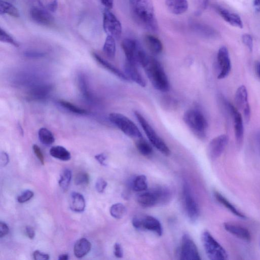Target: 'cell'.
I'll return each instance as SVG.
<instances>
[{"mask_svg": "<svg viewBox=\"0 0 260 260\" xmlns=\"http://www.w3.org/2000/svg\"><path fill=\"white\" fill-rule=\"evenodd\" d=\"M9 158L8 154L5 152H2L1 153V157H0V161H1V165L2 167H5L9 163Z\"/></svg>", "mask_w": 260, "mask_h": 260, "instance_id": "cell-51", "label": "cell"}, {"mask_svg": "<svg viewBox=\"0 0 260 260\" xmlns=\"http://www.w3.org/2000/svg\"><path fill=\"white\" fill-rule=\"evenodd\" d=\"M134 113L151 144L163 154L169 155L171 153L169 148L149 124L146 118L138 111H135Z\"/></svg>", "mask_w": 260, "mask_h": 260, "instance_id": "cell-6", "label": "cell"}, {"mask_svg": "<svg viewBox=\"0 0 260 260\" xmlns=\"http://www.w3.org/2000/svg\"><path fill=\"white\" fill-rule=\"evenodd\" d=\"M52 90V86L48 84L39 85L33 88L29 93V97L35 100H41L46 98Z\"/></svg>", "mask_w": 260, "mask_h": 260, "instance_id": "cell-23", "label": "cell"}, {"mask_svg": "<svg viewBox=\"0 0 260 260\" xmlns=\"http://www.w3.org/2000/svg\"><path fill=\"white\" fill-rule=\"evenodd\" d=\"M132 186L136 192L145 191L148 187L147 177L144 175L136 177L133 181Z\"/></svg>", "mask_w": 260, "mask_h": 260, "instance_id": "cell-33", "label": "cell"}, {"mask_svg": "<svg viewBox=\"0 0 260 260\" xmlns=\"http://www.w3.org/2000/svg\"><path fill=\"white\" fill-rule=\"evenodd\" d=\"M33 258L36 260H47L49 259V256L39 251H36L33 253Z\"/></svg>", "mask_w": 260, "mask_h": 260, "instance_id": "cell-47", "label": "cell"}, {"mask_svg": "<svg viewBox=\"0 0 260 260\" xmlns=\"http://www.w3.org/2000/svg\"><path fill=\"white\" fill-rule=\"evenodd\" d=\"M184 120L189 130L200 140H204L206 137L208 123L200 110H188L184 115Z\"/></svg>", "mask_w": 260, "mask_h": 260, "instance_id": "cell-4", "label": "cell"}, {"mask_svg": "<svg viewBox=\"0 0 260 260\" xmlns=\"http://www.w3.org/2000/svg\"><path fill=\"white\" fill-rule=\"evenodd\" d=\"M32 21L38 24L43 26H49L54 23L53 16L44 8L41 3L33 6L30 12Z\"/></svg>", "mask_w": 260, "mask_h": 260, "instance_id": "cell-16", "label": "cell"}, {"mask_svg": "<svg viewBox=\"0 0 260 260\" xmlns=\"http://www.w3.org/2000/svg\"><path fill=\"white\" fill-rule=\"evenodd\" d=\"M91 242L86 238H81L76 241L74 247V253L76 257L81 258L87 255L91 250Z\"/></svg>", "mask_w": 260, "mask_h": 260, "instance_id": "cell-24", "label": "cell"}, {"mask_svg": "<svg viewBox=\"0 0 260 260\" xmlns=\"http://www.w3.org/2000/svg\"><path fill=\"white\" fill-rule=\"evenodd\" d=\"M72 172L68 169H65L62 173L59 180V185L64 190H66L71 183Z\"/></svg>", "mask_w": 260, "mask_h": 260, "instance_id": "cell-36", "label": "cell"}, {"mask_svg": "<svg viewBox=\"0 0 260 260\" xmlns=\"http://www.w3.org/2000/svg\"><path fill=\"white\" fill-rule=\"evenodd\" d=\"M242 41L250 51H253V40L250 35L248 34H244L242 37Z\"/></svg>", "mask_w": 260, "mask_h": 260, "instance_id": "cell-41", "label": "cell"}, {"mask_svg": "<svg viewBox=\"0 0 260 260\" xmlns=\"http://www.w3.org/2000/svg\"><path fill=\"white\" fill-rule=\"evenodd\" d=\"M59 104L63 108L74 113L80 115L87 114V111H86L85 110L80 109L73 105V103L67 101L60 100L59 101Z\"/></svg>", "mask_w": 260, "mask_h": 260, "instance_id": "cell-37", "label": "cell"}, {"mask_svg": "<svg viewBox=\"0 0 260 260\" xmlns=\"http://www.w3.org/2000/svg\"><path fill=\"white\" fill-rule=\"evenodd\" d=\"M0 41L2 42L10 44L16 47H19V43L2 28L0 29Z\"/></svg>", "mask_w": 260, "mask_h": 260, "instance_id": "cell-38", "label": "cell"}, {"mask_svg": "<svg viewBox=\"0 0 260 260\" xmlns=\"http://www.w3.org/2000/svg\"><path fill=\"white\" fill-rule=\"evenodd\" d=\"M223 227L225 230L235 237L247 242L251 241L252 236L250 231L240 225L226 223H224Z\"/></svg>", "mask_w": 260, "mask_h": 260, "instance_id": "cell-18", "label": "cell"}, {"mask_svg": "<svg viewBox=\"0 0 260 260\" xmlns=\"http://www.w3.org/2000/svg\"><path fill=\"white\" fill-rule=\"evenodd\" d=\"M258 141L259 147V149L260 150V133L259 134L258 136Z\"/></svg>", "mask_w": 260, "mask_h": 260, "instance_id": "cell-57", "label": "cell"}, {"mask_svg": "<svg viewBox=\"0 0 260 260\" xmlns=\"http://www.w3.org/2000/svg\"><path fill=\"white\" fill-rule=\"evenodd\" d=\"M100 1L107 9H110L113 8V0H100Z\"/></svg>", "mask_w": 260, "mask_h": 260, "instance_id": "cell-53", "label": "cell"}, {"mask_svg": "<svg viewBox=\"0 0 260 260\" xmlns=\"http://www.w3.org/2000/svg\"><path fill=\"white\" fill-rule=\"evenodd\" d=\"M217 62L219 69L218 78H226L231 71V62L228 50L226 46L221 47L218 53Z\"/></svg>", "mask_w": 260, "mask_h": 260, "instance_id": "cell-14", "label": "cell"}, {"mask_svg": "<svg viewBox=\"0 0 260 260\" xmlns=\"http://www.w3.org/2000/svg\"><path fill=\"white\" fill-rule=\"evenodd\" d=\"M93 57L95 60L104 68L107 69L110 72L119 78L124 81H129V79L126 76V75L121 72L119 69L116 68L112 64H111L108 61L104 59L98 54L94 53L93 54Z\"/></svg>", "mask_w": 260, "mask_h": 260, "instance_id": "cell-22", "label": "cell"}, {"mask_svg": "<svg viewBox=\"0 0 260 260\" xmlns=\"http://www.w3.org/2000/svg\"><path fill=\"white\" fill-rule=\"evenodd\" d=\"M138 63L144 70L154 88L161 92L169 90L170 84L164 69L160 63L148 55L142 48L139 51Z\"/></svg>", "mask_w": 260, "mask_h": 260, "instance_id": "cell-1", "label": "cell"}, {"mask_svg": "<svg viewBox=\"0 0 260 260\" xmlns=\"http://www.w3.org/2000/svg\"><path fill=\"white\" fill-rule=\"evenodd\" d=\"M108 186V183L104 179H99L96 183V188L97 192L100 193H102L105 192L106 188Z\"/></svg>", "mask_w": 260, "mask_h": 260, "instance_id": "cell-42", "label": "cell"}, {"mask_svg": "<svg viewBox=\"0 0 260 260\" xmlns=\"http://www.w3.org/2000/svg\"><path fill=\"white\" fill-rule=\"evenodd\" d=\"M180 259L183 260H200L201 259L195 242L185 234L182 237Z\"/></svg>", "mask_w": 260, "mask_h": 260, "instance_id": "cell-13", "label": "cell"}, {"mask_svg": "<svg viewBox=\"0 0 260 260\" xmlns=\"http://www.w3.org/2000/svg\"><path fill=\"white\" fill-rule=\"evenodd\" d=\"M255 69L256 74L259 78L260 79V62H257L256 63Z\"/></svg>", "mask_w": 260, "mask_h": 260, "instance_id": "cell-55", "label": "cell"}, {"mask_svg": "<svg viewBox=\"0 0 260 260\" xmlns=\"http://www.w3.org/2000/svg\"><path fill=\"white\" fill-rule=\"evenodd\" d=\"M235 102L237 109L241 111L247 123L251 117V110L249 102L248 92L246 86L242 85L237 89L235 95Z\"/></svg>", "mask_w": 260, "mask_h": 260, "instance_id": "cell-12", "label": "cell"}, {"mask_svg": "<svg viewBox=\"0 0 260 260\" xmlns=\"http://www.w3.org/2000/svg\"><path fill=\"white\" fill-rule=\"evenodd\" d=\"M78 83L79 90L83 96L86 99H92V96L89 90L88 81L84 74H78Z\"/></svg>", "mask_w": 260, "mask_h": 260, "instance_id": "cell-30", "label": "cell"}, {"mask_svg": "<svg viewBox=\"0 0 260 260\" xmlns=\"http://www.w3.org/2000/svg\"><path fill=\"white\" fill-rule=\"evenodd\" d=\"M183 194L184 207L187 217L190 222L195 223L199 217V207L187 183H185L184 184Z\"/></svg>", "mask_w": 260, "mask_h": 260, "instance_id": "cell-8", "label": "cell"}, {"mask_svg": "<svg viewBox=\"0 0 260 260\" xmlns=\"http://www.w3.org/2000/svg\"><path fill=\"white\" fill-rule=\"evenodd\" d=\"M0 14H7L14 17H19L20 16L18 9L12 4L3 0L0 1Z\"/></svg>", "mask_w": 260, "mask_h": 260, "instance_id": "cell-31", "label": "cell"}, {"mask_svg": "<svg viewBox=\"0 0 260 260\" xmlns=\"http://www.w3.org/2000/svg\"><path fill=\"white\" fill-rule=\"evenodd\" d=\"M133 227L138 230H147L162 235L163 228L160 221L151 216L135 217L132 220Z\"/></svg>", "mask_w": 260, "mask_h": 260, "instance_id": "cell-9", "label": "cell"}, {"mask_svg": "<svg viewBox=\"0 0 260 260\" xmlns=\"http://www.w3.org/2000/svg\"><path fill=\"white\" fill-rule=\"evenodd\" d=\"M96 160L102 165L106 166V160H107V156L105 153H101L95 156Z\"/></svg>", "mask_w": 260, "mask_h": 260, "instance_id": "cell-50", "label": "cell"}, {"mask_svg": "<svg viewBox=\"0 0 260 260\" xmlns=\"http://www.w3.org/2000/svg\"><path fill=\"white\" fill-rule=\"evenodd\" d=\"M122 46L126 61L138 65V53L141 48L138 43L134 40L127 38L123 40Z\"/></svg>", "mask_w": 260, "mask_h": 260, "instance_id": "cell-17", "label": "cell"}, {"mask_svg": "<svg viewBox=\"0 0 260 260\" xmlns=\"http://www.w3.org/2000/svg\"><path fill=\"white\" fill-rule=\"evenodd\" d=\"M202 241L206 255L210 260H224L228 259L226 251L209 231L203 232Z\"/></svg>", "mask_w": 260, "mask_h": 260, "instance_id": "cell-5", "label": "cell"}, {"mask_svg": "<svg viewBox=\"0 0 260 260\" xmlns=\"http://www.w3.org/2000/svg\"><path fill=\"white\" fill-rule=\"evenodd\" d=\"M254 6L255 10L260 13V0H254Z\"/></svg>", "mask_w": 260, "mask_h": 260, "instance_id": "cell-54", "label": "cell"}, {"mask_svg": "<svg viewBox=\"0 0 260 260\" xmlns=\"http://www.w3.org/2000/svg\"><path fill=\"white\" fill-rule=\"evenodd\" d=\"M110 213L112 217L116 219L123 218L127 213L126 207L122 203H116L111 207Z\"/></svg>", "mask_w": 260, "mask_h": 260, "instance_id": "cell-34", "label": "cell"}, {"mask_svg": "<svg viewBox=\"0 0 260 260\" xmlns=\"http://www.w3.org/2000/svg\"><path fill=\"white\" fill-rule=\"evenodd\" d=\"M171 198L170 190L165 187H157L152 189L145 190L138 195L137 201L144 207H151L157 205H164Z\"/></svg>", "mask_w": 260, "mask_h": 260, "instance_id": "cell-3", "label": "cell"}, {"mask_svg": "<svg viewBox=\"0 0 260 260\" xmlns=\"http://www.w3.org/2000/svg\"><path fill=\"white\" fill-rule=\"evenodd\" d=\"M104 53L111 60L114 59L116 53V44L115 39L111 36H108L103 46Z\"/></svg>", "mask_w": 260, "mask_h": 260, "instance_id": "cell-29", "label": "cell"}, {"mask_svg": "<svg viewBox=\"0 0 260 260\" xmlns=\"http://www.w3.org/2000/svg\"><path fill=\"white\" fill-rule=\"evenodd\" d=\"M209 2L210 0H198V9L196 12V15H200L207 8Z\"/></svg>", "mask_w": 260, "mask_h": 260, "instance_id": "cell-43", "label": "cell"}, {"mask_svg": "<svg viewBox=\"0 0 260 260\" xmlns=\"http://www.w3.org/2000/svg\"><path fill=\"white\" fill-rule=\"evenodd\" d=\"M137 65V64H136L126 61L124 65L125 74L129 80H132L139 85L142 86V87H145L146 82L140 72H139Z\"/></svg>", "mask_w": 260, "mask_h": 260, "instance_id": "cell-19", "label": "cell"}, {"mask_svg": "<svg viewBox=\"0 0 260 260\" xmlns=\"http://www.w3.org/2000/svg\"><path fill=\"white\" fill-rule=\"evenodd\" d=\"M49 152L52 157L64 161L70 160L72 158L71 152L61 146L52 147Z\"/></svg>", "mask_w": 260, "mask_h": 260, "instance_id": "cell-28", "label": "cell"}, {"mask_svg": "<svg viewBox=\"0 0 260 260\" xmlns=\"http://www.w3.org/2000/svg\"><path fill=\"white\" fill-rule=\"evenodd\" d=\"M214 195L216 200L223 206L226 207V209H227L234 215L242 219L246 218V217L245 215L238 211L236 208L229 202L228 200H227L220 193L215 192Z\"/></svg>", "mask_w": 260, "mask_h": 260, "instance_id": "cell-27", "label": "cell"}, {"mask_svg": "<svg viewBox=\"0 0 260 260\" xmlns=\"http://www.w3.org/2000/svg\"><path fill=\"white\" fill-rule=\"evenodd\" d=\"M103 28L108 36L118 39L122 36V27L117 17L109 9L103 13Z\"/></svg>", "mask_w": 260, "mask_h": 260, "instance_id": "cell-10", "label": "cell"}, {"mask_svg": "<svg viewBox=\"0 0 260 260\" xmlns=\"http://www.w3.org/2000/svg\"><path fill=\"white\" fill-rule=\"evenodd\" d=\"M136 147L138 151L144 156L150 155L153 152L151 147L142 138H140V140L136 142Z\"/></svg>", "mask_w": 260, "mask_h": 260, "instance_id": "cell-35", "label": "cell"}, {"mask_svg": "<svg viewBox=\"0 0 260 260\" xmlns=\"http://www.w3.org/2000/svg\"><path fill=\"white\" fill-rule=\"evenodd\" d=\"M131 4L137 22L147 29L157 32L159 26L152 0H131Z\"/></svg>", "mask_w": 260, "mask_h": 260, "instance_id": "cell-2", "label": "cell"}, {"mask_svg": "<svg viewBox=\"0 0 260 260\" xmlns=\"http://www.w3.org/2000/svg\"><path fill=\"white\" fill-rule=\"evenodd\" d=\"M38 136L40 142L45 146H50L55 141L53 133L45 128H41L38 132Z\"/></svg>", "mask_w": 260, "mask_h": 260, "instance_id": "cell-32", "label": "cell"}, {"mask_svg": "<svg viewBox=\"0 0 260 260\" xmlns=\"http://www.w3.org/2000/svg\"><path fill=\"white\" fill-rule=\"evenodd\" d=\"M24 54L27 57L31 58H42L45 56V54L41 52L33 50L27 51Z\"/></svg>", "mask_w": 260, "mask_h": 260, "instance_id": "cell-45", "label": "cell"}, {"mask_svg": "<svg viewBox=\"0 0 260 260\" xmlns=\"http://www.w3.org/2000/svg\"><path fill=\"white\" fill-rule=\"evenodd\" d=\"M217 10L222 18L231 26L240 29L243 28V23L238 14L221 7H218Z\"/></svg>", "mask_w": 260, "mask_h": 260, "instance_id": "cell-20", "label": "cell"}, {"mask_svg": "<svg viewBox=\"0 0 260 260\" xmlns=\"http://www.w3.org/2000/svg\"><path fill=\"white\" fill-rule=\"evenodd\" d=\"M114 255L117 258L123 257V250L119 244L116 243L114 246Z\"/></svg>", "mask_w": 260, "mask_h": 260, "instance_id": "cell-48", "label": "cell"}, {"mask_svg": "<svg viewBox=\"0 0 260 260\" xmlns=\"http://www.w3.org/2000/svg\"><path fill=\"white\" fill-rule=\"evenodd\" d=\"M34 193L30 190H27L17 198V201L24 203L30 200L34 196Z\"/></svg>", "mask_w": 260, "mask_h": 260, "instance_id": "cell-40", "label": "cell"}, {"mask_svg": "<svg viewBox=\"0 0 260 260\" xmlns=\"http://www.w3.org/2000/svg\"><path fill=\"white\" fill-rule=\"evenodd\" d=\"M71 208L72 211L81 213L84 211L85 201L83 196L80 193L74 192L71 195Z\"/></svg>", "mask_w": 260, "mask_h": 260, "instance_id": "cell-26", "label": "cell"}, {"mask_svg": "<svg viewBox=\"0 0 260 260\" xmlns=\"http://www.w3.org/2000/svg\"><path fill=\"white\" fill-rule=\"evenodd\" d=\"M69 259V255L67 254H63L59 257L60 260H67Z\"/></svg>", "mask_w": 260, "mask_h": 260, "instance_id": "cell-56", "label": "cell"}, {"mask_svg": "<svg viewBox=\"0 0 260 260\" xmlns=\"http://www.w3.org/2000/svg\"><path fill=\"white\" fill-rule=\"evenodd\" d=\"M90 182V177L87 173L79 172L74 178V183L76 185H86Z\"/></svg>", "mask_w": 260, "mask_h": 260, "instance_id": "cell-39", "label": "cell"}, {"mask_svg": "<svg viewBox=\"0 0 260 260\" xmlns=\"http://www.w3.org/2000/svg\"><path fill=\"white\" fill-rule=\"evenodd\" d=\"M58 8V0H51L47 5V8L51 12H55Z\"/></svg>", "mask_w": 260, "mask_h": 260, "instance_id": "cell-49", "label": "cell"}, {"mask_svg": "<svg viewBox=\"0 0 260 260\" xmlns=\"http://www.w3.org/2000/svg\"><path fill=\"white\" fill-rule=\"evenodd\" d=\"M9 232L8 225L3 222H0V237L2 238Z\"/></svg>", "mask_w": 260, "mask_h": 260, "instance_id": "cell-46", "label": "cell"}, {"mask_svg": "<svg viewBox=\"0 0 260 260\" xmlns=\"http://www.w3.org/2000/svg\"><path fill=\"white\" fill-rule=\"evenodd\" d=\"M146 44L152 53L158 55L162 53L163 46L162 42L152 35H147L145 37Z\"/></svg>", "mask_w": 260, "mask_h": 260, "instance_id": "cell-25", "label": "cell"}, {"mask_svg": "<svg viewBox=\"0 0 260 260\" xmlns=\"http://www.w3.org/2000/svg\"><path fill=\"white\" fill-rule=\"evenodd\" d=\"M224 104L233 119L235 140L238 145H241L243 142L244 136L243 118L238 109L231 103L225 101Z\"/></svg>", "mask_w": 260, "mask_h": 260, "instance_id": "cell-11", "label": "cell"}, {"mask_svg": "<svg viewBox=\"0 0 260 260\" xmlns=\"http://www.w3.org/2000/svg\"><path fill=\"white\" fill-rule=\"evenodd\" d=\"M33 149L41 163L44 165L45 163L44 157L40 148L37 145H34L33 146Z\"/></svg>", "mask_w": 260, "mask_h": 260, "instance_id": "cell-44", "label": "cell"}, {"mask_svg": "<svg viewBox=\"0 0 260 260\" xmlns=\"http://www.w3.org/2000/svg\"><path fill=\"white\" fill-rule=\"evenodd\" d=\"M165 3L169 11L176 15L185 13L188 7L187 0H165Z\"/></svg>", "mask_w": 260, "mask_h": 260, "instance_id": "cell-21", "label": "cell"}, {"mask_svg": "<svg viewBox=\"0 0 260 260\" xmlns=\"http://www.w3.org/2000/svg\"><path fill=\"white\" fill-rule=\"evenodd\" d=\"M229 138L227 135H219L213 139L207 148V153L213 161L221 157L228 144Z\"/></svg>", "mask_w": 260, "mask_h": 260, "instance_id": "cell-15", "label": "cell"}, {"mask_svg": "<svg viewBox=\"0 0 260 260\" xmlns=\"http://www.w3.org/2000/svg\"><path fill=\"white\" fill-rule=\"evenodd\" d=\"M110 122L126 135L131 138H142L140 129L132 121L125 115L118 113H111L109 115Z\"/></svg>", "mask_w": 260, "mask_h": 260, "instance_id": "cell-7", "label": "cell"}, {"mask_svg": "<svg viewBox=\"0 0 260 260\" xmlns=\"http://www.w3.org/2000/svg\"><path fill=\"white\" fill-rule=\"evenodd\" d=\"M26 233L27 236L30 239H33L36 236V232L34 228L31 226H27L26 228Z\"/></svg>", "mask_w": 260, "mask_h": 260, "instance_id": "cell-52", "label": "cell"}]
</instances>
